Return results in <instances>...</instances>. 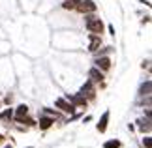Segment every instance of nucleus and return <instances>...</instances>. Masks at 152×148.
Returning a JSON list of instances; mask_svg holds the SVG:
<instances>
[{"mask_svg":"<svg viewBox=\"0 0 152 148\" xmlns=\"http://www.w3.org/2000/svg\"><path fill=\"white\" fill-rule=\"evenodd\" d=\"M55 105L58 109H60L62 112H69V114H73L75 112V107L72 103H68V99H64V98H58V99H55Z\"/></svg>","mask_w":152,"mask_h":148,"instance_id":"nucleus-3","label":"nucleus"},{"mask_svg":"<svg viewBox=\"0 0 152 148\" xmlns=\"http://www.w3.org/2000/svg\"><path fill=\"white\" fill-rule=\"evenodd\" d=\"M143 144H145V148H152V141H150V137H145V139H143Z\"/></svg>","mask_w":152,"mask_h":148,"instance_id":"nucleus-17","label":"nucleus"},{"mask_svg":"<svg viewBox=\"0 0 152 148\" xmlns=\"http://www.w3.org/2000/svg\"><path fill=\"white\" fill-rule=\"evenodd\" d=\"M2 141H4V135H0V143H2Z\"/></svg>","mask_w":152,"mask_h":148,"instance_id":"nucleus-18","label":"nucleus"},{"mask_svg":"<svg viewBox=\"0 0 152 148\" xmlns=\"http://www.w3.org/2000/svg\"><path fill=\"white\" fill-rule=\"evenodd\" d=\"M102 45V36H98V34H90V47H88V51H98V47Z\"/></svg>","mask_w":152,"mask_h":148,"instance_id":"nucleus-9","label":"nucleus"},{"mask_svg":"<svg viewBox=\"0 0 152 148\" xmlns=\"http://www.w3.org/2000/svg\"><path fill=\"white\" fill-rule=\"evenodd\" d=\"M79 96H88V98H94V82H92L90 79L85 82L83 86H81V92H79Z\"/></svg>","mask_w":152,"mask_h":148,"instance_id":"nucleus-4","label":"nucleus"},{"mask_svg":"<svg viewBox=\"0 0 152 148\" xmlns=\"http://www.w3.org/2000/svg\"><path fill=\"white\" fill-rule=\"evenodd\" d=\"M6 148H11V146H6Z\"/></svg>","mask_w":152,"mask_h":148,"instance_id":"nucleus-19","label":"nucleus"},{"mask_svg":"<svg viewBox=\"0 0 152 148\" xmlns=\"http://www.w3.org/2000/svg\"><path fill=\"white\" fill-rule=\"evenodd\" d=\"M77 4H79V0H66V2L62 4V8L64 9H75V8H77Z\"/></svg>","mask_w":152,"mask_h":148,"instance_id":"nucleus-13","label":"nucleus"},{"mask_svg":"<svg viewBox=\"0 0 152 148\" xmlns=\"http://www.w3.org/2000/svg\"><path fill=\"white\" fill-rule=\"evenodd\" d=\"M107 122H109V111H105L102 114V118H100V122H98V126H96L100 133H105V129H107Z\"/></svg>","mask_w":152,"mask_h":148,"instance_id":"nucleus-6","label":"nucleus"},{"mask_svg":"<svg viewBox=\"0 0 152 148\" xmlns=\"http://www.w3.org/2000/svg\"><path fill=\"white\" fill-rule=\"evenodd\" d=\"M53 124H55V118H53V116H42V118H39V129H42V131L49 129Z\"/></svg>","mask_w":152,"mask_h":148,"instance_id":"nucleus-7","label":"nucleus"},{"mask_svg":"<svg viewBox=\"0 0 152 148\" xmlns=\"http://www.w3.org/2000/svg\"><path fill=\"white\" fill-rule=\"evenodd\" d=\"M26 114H28V107H26V105H19L17 111H15V122H21Z\"/></svg>","mask_w":152,"mask_h":148,"instance_id":"nucleus-10","label":"nucleus"},{"mask_svg":"<svg viewBox=\"0 0 152 148\" xmlns=\"http://www.w3.org/2000/svg\"><path fill=\"white\" fill-rule=\"evenodd\" d=\"M120 146H122V143L118 139H111L107 143H103V148H120Z\"/></svg>","mask_w":152,"mask_h":148,"instance_id":"nucleus-11","label":"nucleus"},{"mask_svg":"<svg viewBox=\"0 0 152 148\" xmlns=\"http://www.w3.org/2000/svg\"><path fill=\"white\" fill-rule=\"evenodd\" d=\"M11 116H13V111H11V109L2 111V114H0V118H4V120H11Z\"/></svg>","mask_w":152,"mask_h":148,"instance_id":"nucleus-14","label":"nucleus"},{"mask_svg":"<svg viewBox=\"0 0 152 148\" xmlns=\"http://www.w3.org/2000/svg\"><path fill=\"white\" fill-rule=\"evenodd\" d=\"M28 148H30V146H28Z\"/></svg>","mask_w":152,"mask_h":148,"instance_id":"nucleus-20","label":"nucleus"},{"mask_svg":"<svg viewBox=\"0 0 152 148\" xmlns=\"http://www.w3.org/2000/svg\"><path fill=\"white\" fill-rule=\"evenodd\" d=\"M75 9H77L79 13L88 15V13H94V11L98 9V6H96V2H92V0H79V4H77Z\"/></svg>","mask_w":152,"mask_h":148,"instance_id":"nucleus-2","label":"nucleus"},{"mask_svg":"<svg viewBox=\"0 0 152 148\" xmlns=\"http://www.w3.org/2000/svg\"><path fill=\"white\" fill-rule=\"evenodd\" d=\"M88 77H90L92 82H102L103 81V71H100L98 68H92L90 71H88Z\"/></svg>","mask_w":152,"mask_h":148,"instance_id":"nucleus-8","label":"nucleus"},{"mask_svg":"<svg viewBox=\"0 0 152 148\" xmlns=\"http://www.w3.org/2000/svg\"><path fill=\"white\" fill-rule=\"evenodd\" d=\"M85 26H86V30H88L90 34H98V36H102V32H103V23H102L100 17H96L94 13L85 15Z\"/></svg>","mask_w":152,"mask_h":148,"instance_id":"nucleus-1","label":"nucleus"},{"mask_svg":"<svg viewBox=\"0 0 152 148\" xmlns=\"http://www.w3.org/2000/svg\"><path fill=\"white\" fill-rule=\"evenodd\" d=\"M139 122V129H141V131H150V118H147V120H137Z\"/></svg>","mask_w":152,"mask_h":148,"instance_id":"nucleus-12","label":"nucleus"},{"mask_svg":"<svg viewBox=\"0 0 152 148\" xmlns=\"http://www.w3.org/2000/svg\"><path fill=\"white\" fill-rule=\"evenodd\" d=\"M141 94H143V96H145V94H147V96L150 94V81H147V82L141 86Z\"/></svg>","mask_w":152,"mask_h":148,"instance_id":"nucleus-15","label":"nucleus"},{"mask_svg":"<svg viewBox=\"0 0 152 148\" xmlns=\"http://www.w3.org/2000/svg\"><path fill=\"white\" fill-rule=\"evenodd\" d=\"M43 112H45V114H49V116H53V118H56V116H58V112H56V111H53V109H43Z\"/></svg>","mask_w":152,"mask_h":148,"instance_id":"nucleus-16","label":"nucleus"},{"mask_svg":"<svg viewBox=\"0 0 152 148\" xmlns=\"http://www.w3.org/2000/svg\"><path fill=\"white\" fill-rule=\"evenodd\" d=\"M96 68L100 69V71H109L111 69V58L109 56H100L96 60Z\"/></svg>","mask_w":152,"mask_h":148,"instance_id":"nucleus-5","label":"nucleus"}]
</instances>
